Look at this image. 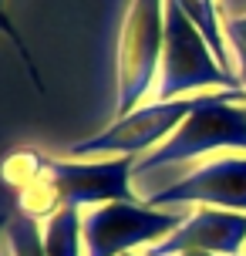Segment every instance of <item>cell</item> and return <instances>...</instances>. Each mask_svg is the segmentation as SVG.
<instances>
[{
  "mask_svg": "<svg viewBox=\"0 0 246 256\" xmlns=\"http://www.w3.org/2000/svg\"><path fill=\"white\" fill-rule=\"evenodd\" d=\"M48 155L38 152V148H30V145H24V148H14L4 162H0V179H4V186L14 192H24L27 186H34V182L44 176V168H48Z\"/></svg>",
  "mask_w": 246,
  "mask_h": 256,
  "instance_id": "11",
  "label": "cell"
},
{
  "mask_svg": "<svg viewBox=\"0 0 246 256\" xmlns=\"http://www.w3.org/2000/svg\"><path fill=\"white\" fill-rule=\"evenodd\" d=\"M189 219V209H152L138 202H104L81 212L84 256H125L162 243Z\"/></svg>",
  "mask_w": 246,
  "mask_h": 256,
  "instance_id": "5",
  "label": "cell"
},
{
  "mask_svg": "<svg viewBox=\"0 0 246 256\" xmlns=\"http://www.w3.org/2000/svg\"><path fill=\"white\" fill-rule=\"evenodd\" d=\"M199 88L236 91L243 84L216 61L209 40L182 14L179 4L166 0V51H162V68H158L156 102H176V98H186L189 91Z\"/></svg>",
  "mask_w": 246,
  "mask_h": 256,
  "instance_id": "4",
  "label": "cell"
},
{
  "mask_svg": "<svg viewBox=\"0 0 246 256\" xmlns=\"http://www.w3.org/2000/svg\"><path fill=\"white\" fill-rule=\"evenodd\" d=\"M236 51V74H240V84L246 91V48H233Z\"/></svg>",
  "mask_w": 246,
  "mask_h": 256,
  "instance_id": "15",
  "label": "cell"
},
{
  "mask_svg": "<svg viewBox=\"0 0 246 256\" xmlns=\"http://www.w3.org/2000/svg\"><path fill=\"white\" fill-rule=\"evenodd\" d=\"M166 51V0H128L115 54V118L142 108Z\"/></svg>",
  "mask_w": 246,
  "mask_h": 256,
  "instance_id": "3",
  "label": "cell"
},
{
  "mask_svg": "<svg viewBox=\"0 0 246 256\" xmlns=\"http://www.w3.org/2000/svg\"><path fill=\"white\" fill-rule=\"evenodd\" d=\"M125 256H145V253H125Z\"/></svg>",
  "mask_w": 246,
  "mask_h": 256,
  "instance_id": "18",
  "label": "cell"
},
{
  "mask_svg": "<svg viewBox=\"0 0 246 256\" xmlns=\"http://www.w3.org/2000/svg\"><path fill=\"white\" fill-rule=\"evenodd\" d=\"M0 30H4V34H7V38H10L14 44H17V51L24 54L27 68H30V78H34V81H38V68H34V61H30V54H27V48H24V40H20V34H17V30H14L10 17H7V10H4V0H0ZM38 84H40V81H38Z\"/></svg>",
  "mask_w": 246,
  "mask_h": 256,
  "instance_id": "13",
  "label": "cell"
},
{
  "mask_svg": "<svg viewBox=\"0 0 246 256\" xmlns=\"http://www.w3.org/2000/svg\"><path fill=\"white\" fill-rule=\"evenodd\" d=\"M199 98H176V102H152L135 108L132 115L115 118L108 128L94 132L88 138L68 145V155H148L158 145H166L176 128L196 112Z\"/></svg>",
  "mask_w": 246,
  "mask_h": 256,
  "instance_id": "6",
  "label": "cell"
},
{
  "mask_svg": "<svg viewBox=\"0 0 246 256\" xmlns=\"http://www.w3.org/2000/svg\"><path fill=\"white\" fill-rule=\"evenodd\" d=\"M152 209H182V206H209L226 212H246V155H222L199 168L179 176L166 189L148 196Z\"/></svg>",
  "mask_w": 246,
  "mask_h": 256,
  "instance_id": "7",
  "label": "cell"
},
{
  "mask_svg": "<svg viewBox=\"0 0 246 256\" xmlns=\"http://www.w3.org/2000/svg\"><path fill=\"white\" fill-rule=\"evenodd\" d=\"M4 243H7L10 256H48L44 253V240H40V222L20 216V212H10Z\"/></svg>",
  "mask_w": 246,
  "mask_h": 256,
  "instance_id": "12",
  "label": "cell"
},
{
  "mask_svg": "<svg viewBox=\"0 0 246 256\" xmlns=\"http://www.w3.org/2000/svg\"><path fill=\"white\" fill-rule=\"evenodd\" d=\"M176 256H220V253H206V250H186V253H176Z\"/></svg>",
  "mask_w": 246,
  "mask_h": 256,
  "instance_id": "16",
  "label": "cell"
},
{
  "mask_svg": "<svg viewBox=\"0 0 246 256\" xmlns=\"http://www.w3.org/2000/svg\"><path fill=\"white\" fill-rule=\"evenodd\" d=\"M243 246H246V212H226V209L199 206L172 236H166L162 243L148 246L142 253L176 256L186 250H206V253L220 256H243Z\"/></svg>",
  "mask_w": 246,
  "mask_h": 256,
  "instance_id": "8",
  "label": "cell"
},
{
  "mask_svg": "<svg viewBox=\"0 0 246 256\" xmlns=\"http://www.w3.org/2000/svg\"><path fill=\"white\" fill-rule=\"evenodd\" d=\"M226 40L233 48H246V14L236 20H226Z\"/></svg>",
  "mask_w": 246,
  "mask_h": 256,
  "instance_id": "14",
  "label": "cell"
},
{
  "mask_svg": "<svg viewBox=\"0 0 246 256\" xmlns=\"http://www.w3.org/2000/svg\"><path fill=\"white\" fill-rule=\"evenodd\" d=\"M236 102H246L243 88L199 94L196 112L176 128V135L135 162V182L148 172L186 166L209 152H246V104Z\"/></svg>",
  "mask_w": 246,
  "mask_h": 256,
  "instance_id": "2",
  "label": "cell"
},
{
  "mask_svg": "<svg viewBox=\"0 0 246 256\" xmlns=\"http://www.w3.org/2000/svg\"><path fill=\"white\" fill-rule=\"evenodd\" d=\"M7 222H10V212H0V240H4V232H7Z\"/></svg>",
  "mask_w": 246,
  "mask_h": 256,
  "instance_id": "17",
  "label": "cell"
},
{
  "mask_svg": "<svg viewBox=\"0 0 246 256\" xmlns=\"http://www.w3.org/2000/svg\"><path fill=\"white\" fill-rule=\"evenodd\" d=\"M176 4H179L182 14L202 30V38L209 40V48H212V54H216V61H220L230 74H236L233 61H230V44H226V24H222V17H220L216 0H176ZM236 78H240V74H236Z\"/></svg>",
  "mask_w": 246,
  "mask_h": 256,
  "instance_id": "9",
  "label": "cell"
},
{
  "mask_svg": "<svg viewBox=\"0 0 246 256\" xmlns=\"http://www.w3.org/2000/svg\"><path fill=\"white\" fill-rule=\"evenodd\" d=\"M104 202H138L135 158H51L44 176L17 192V212L34 222H48L61 209H91Z\"/></svg>",
  "mask_w": 246,
  "mask_h": 256,
  "instance_id": "1",
  "label": "cell"
},
{
  "mask_svg": "<svg viewBox=\"0 0 246 256\" xmlns=\"http://www.w3.org/2000/svg\"><path fill=\"white\" fill-rule=\"evenodd\" d=\"M44 253L48 256H84V232H81V212L61 209L40 226Z\"/></svg>",
  "mask_w": 246,
  "mask_h": 256,
  "instance_id": "10",
  "label": "cell"
}]
</instances>
